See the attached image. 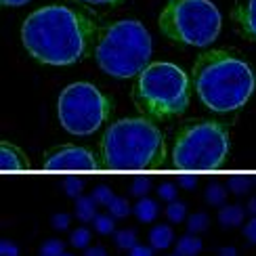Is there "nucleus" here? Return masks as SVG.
Returning a JSON list of instances; mask_svg holds the SVG:
<instances>
[{"instance_id":"obj_26","label":"nucleus","mask_w":256,"mask_h":256,"mask_svg":"<svg viewBox=\"0 0 256 256\" xmlns=\"http://www.w3.org/2000/svg\"><path fill=\"white\" fill-rule=\"evenodd\" d=\"M116 222H114V216H105V214H99L97 218H94V229H97V233H101V236H110V233L114 231Z\"/></svg>"},{"instance_id":"obj_17","label":"nucleus","mask_w":256,"mask_h":256,"mask_svg":"<svg viewBox=\"0 0 256 256\" xmlns=\"http://www.w3.org/2000/svg\"><path fill=\"white\" fill-rule=\"evenodd\" d=\"M208 225H210V218H208L206 212H196V214L189 216V220H187V229H189V233H194V236L206 231Z\"/></svg>"},{"instance_id":"obj_34","label":"nucleus","mask_w":256,"mask_h":256,"mask_svg":"<svg viewBox=\"0 0 256 256\" xmlns=\"http://www.w3.org/2000/svg\"><path fill=\"white\" fill-rule=\"evenodd\" d=\"M178 183H180V187H183V189H194L198 180H196V176H191V174H183Z\"/></svg>"},{"instance_id":"obj_4","label":"nucleus","mask_w":256,"mask_h":256,"mask_svg":"<svg viewBox=\"0 0 256 256\" xmlns=\"http://www.w3.org/2000/svg\"><path fill=\"white\" fill-rule=\"evenodd\" d=\"M94 59L114 78H134L149 66L152 36L138 21H116L99 32Z\"/></svg>"},{"instance_id":"obj_20","label":"nucleus","mask_w":256,"mask_h":256,"mask_svg":"<svg viewBox=\"0 0 256 256\" xmlns=\"http://www.w3.org/2000/svg\"><path fill=\"white\" fill-rule=\"evenodd\" d=\"M252 183H254V180H252L250 176L238 174V176H231V178H229V189L233 191V194L242 196V194H246V191L252 187Z\"/></svg>"},{"instance_id":"obj_16","label":"nucleus","mask_w":256,"mask_h":256,"mask_svg":"<svg viewBox=\"0 0 256 256\" xmlns=\"http://www.w3.org/2000/svg\"><path fill=\"white\" fill-rule=\"evenodd\" d=\"M200 252H202V242H200V238L194 236V233L183 236L176 244V254L178 256H198Z\"/></svg>"},{"instance_id":"obj_13","label":"nucleus","mask_w":256,"mask_h":256,"mask_svg":"<svg viewBox=\"0 0 256 256\" xmlns=\"http://www.w3.org/2000/svg\"><path fill=\"white\" fill-rule=\"evenodd\" d=\"M76 216L82 222H88L97 218V202L88 196H80L76 200Z\"/></svg>"},{"instance_id":"obj_36","label":"nucleus","mask_w":256,"mask_h":256,"mask_svg":"<svg viewBox=\"0 0 256 256\" xmlns=\"http://www.w3.org/2000/svg\"><path fill=\"white\" fill-rule=\"evenodd\" d=\"M84 256H108V252H105V248H101V246H94V248H86Z\"/></svg>"},{"instance_id":"obj_21","label":"nucleus","mask_w":256,"mask_h":256,"mask_svg":"<svg viewBox=\"0 0 256 256\" xmlns=\"http://www.w3.org/2000/svg\"><path fill=\"white\" fill-rule=\"evenodd\" d=\"M108 208H110V214L116 218H124V216L130 214V204H128L124 198H114Z\"/></svg>"},{"instance_id":"obj_3","label":"nucleus","mask_w":256,"mask_h":256,"mask_svg":"<svg viewBox=\"0 0 256 256\" xmlns=\"http://www.w3.org/2000/svg\"><path fill=\"white\" fill-rule=\"evenodd\" d=\"M164 160V136L145 118H124L112 124L101 138V162L112 170L160 168Z\"/></svg>"},{"instance_id":"obj_10","label":"nucleus","mask_w":256,"mask_h":256,"mask_svg":"<svg viewBox=\"0 0 256 256\" xmlns=\"http://www.w3.org/2000/svg\"><path fill=\"white\" fill-rule=\"evenodd\" d=\"M238 32L246 40H256V0H238L231 10Z\"/></svg>"},{"instance_id":"obj_8","label":"nucleus","mask_w":256,"mask_h":256,"mask_svg":"<svg viewBox=\"0 0 256 256\" xmlns=\"http://www.w3.org/2000/svg\"><path fill=\"white\" fill-rule=\"evenodd\" d=\"M61 126L72 134H92L112 114V101L88 82H74L59 97Z\"/></svg>"},{"instance_id":"obj_12","label":"nucleus","mask_w":256,"mask_h":256,"mask_svg":"<svg viewBox=\"0 0 256 256\" xmlns=\"http://www.w3.org/2000/svg\"><path fill=\"white\" fill-rule=\"evenodd\" d=\"M172 240H174V233L166 225H158L156 229H152V233H149V244H152L156 250L168 248L170 244H172Z\"/></svg>"},{"instance_id":"obj_23","label":"nucleus","mask_w":256,"mask_h":256,"mask_svg":"<svg viewBox=\"0 0 256 256\" xmlns=\"http://www.w3.org/2000/svg\"><path fill=\"white\" fill-rule=\"evenodd\" d=\"M70 242H72L74 248H88V244H90V231H88L86 227L74 229Z\"/></svg>"},{"instance_id":"obj_39","label":"nucleus","mask_w":256,"mask_h":256,"mask_svg":"<svg viewBox=\"0 0 256 256\" xmlns=\"http://www.w3.org/2000/svg\"><path fill=\"white\" fill-rule=\"evenodd\" d=\"M248 210H250V212H252V214L256 216V196H254V198L250 200V204H248Z\"/></svg>"},{"instance_id":"obj_30","label":"nucleus","mask_w":256,"mask_h":256,"mask_svg":"<svg viewBox=\"0 0 256 256\" xmlns=\"http://www.w3.org/2000/svg\"><path fill=\"white\" fill-rule=\"evenodd\" d=\"M68 225H70V214H66V212H59V214L52 216V227L57 231H66Z\"/></svg>"},{"instance_id":"obj_22","label":"nucleus","mask_w":256,"mask_h":256,"mask_svg":"<svg viewBox=\"0 0 256 256\" xmlns=\"http://www.w3.org/2000/svg\"><path fill=\"white\" fill-rule=\"evenodd\" d=\"M185 214H187V208H185L183 202H170L168 208H166V216L170 222H183Z\"/></svg>"},{"instance_id":"obj_32","label":"nucleus","mask_w":256,"mask_h":256,"mask_svg":"<svg viewBox=\"0 0 256 256\" xmlns=\"http://www.w3.org/2000/svg\"><path fill=\"white\" fill-rule=\"evenodd\" d=\"M244 236H246V240H248V242L256 244V216L248 222L246 227H244Z\"/></svg>"},{"instance_id":"obj_14","label":"nucleus","mask_w":256,"mask_h":256,"mask_svg":"<svg viewBox=\"0 0 256 256\" xmlns=\"http://www.w3.org/2000/svg\"><path fill=\"white\" fill-rule=\"evenodd\" d=\"M134 216L141 222H152L158 216V204L149 198H141L134 204Z\"/></svg>"},{"instance_id":"obj_25","label":"nucleus","mask_w":256,"mask_h":256,"mask_svg":"<svg viewBox=\"0 0 256 256\" xmlns=\"http://www.w3.org/2000/svg\"><path fill=\"white\" fill-rule=\"evenodd\" d=\"M63 250H66V244L61 240H48L42 244V256H63Z\"/></svg>"},{"instance_id":"obj_1","label":"nucleus","mask_w":256,"mask_h":256,"mask_svg":"<svg viewBox=\"0 0 256 256\" xmlns=\"http://www.w3.org/2000/svg\"><path fill=\"white\" fill-rule=\"evenodd\" d=\"M94 30L97 26L86 13L52 4L34 10L26 19L21 40L36 61L48 66H72L86 55Z\"/></svg>"},{"instance_id":"obj_19","label":"nucleus","mask_w":256,"mask_h":256,"mask_svg":"<svg viewBox=\"0 0 256 256\" xmlns=\"http://www.w3.org/2000/svg\"><path fill=\"white\" fill-rule=\"evenodd\" d=\"M116 244H118L122 250H132L136 246V233L132 229H122L116 233Z\"/></svg>"},{"instance_id":"obj_33","label":"nucleus","mask_w":256,"mask_h":256,"mask_svg":"<svg viewBox=\"0 0 256 256\" xmlns=\"http://www.w3.org/2000/svg\"><path fill=\"white\" fill-rule=\"evenodd\" d=\"M80 2H86V4H101V6H116L124 2V0H80Z\"/></svg>"},{"instance_id":"obj_15","label":"nucleus","mask_w":256,"mask_h":256,"mask_svg":"<svg viewBox=\"0 0 256 256\" xmlns=\"http://www.w3.org/2000/svg\"><path fill=\"white\" fill-rule=\"evenodd\" d=\"M244 220V208L242 206H225L218 212V222L222 227H238Z\"/></svg>"},{"instance_id":"obj_41","label":"nucleus","mask_w":256,"mask_h":256,"mask_svg":"<svg viewBox=\"0 0 256 256\" xmlns=\"http://www.w3.org/2000/svg\"><path fill=\"white\" fill-rule=\"evenodd\" d=\"M172 256H178V254H172Z\"/></svg>"},{"instance_id":"obj_2","label":"nucleus","mask_w":256,"mask_h":256,"mask_svg":"<svg viewBox=\"0 0 256 256\" xmlns=\"http://www.w3.org/2000/svg\"><path fill=\"white\" fill-rule=\"evenodd\" d=\"M191 82L200 101L216 114H229L244 108L256 86L252 68L229 50H208L200 55Z\"/></svg>"},{"instance_id":"obj_35","label":"nucleus","mask_w":256,"mask_h":256,"mask_svg":"<svg viewBox=\"0 0 256 256\" xmlns=\"http://www.w3.org/2000/svg\"><path fill=\"white\" fill-rule=\"evenodd\" d=\"M130 256H154V252L149 250L147 246H134L130 250Z\"/></svg>"},{"instance_id":"obj_24","label":"nucleus","mask_w":256,"mask_h":256,"mask_svg":"<svg viewBox=\"0 0 256 256\" xmlns=\"http://www.w3.org/2000/svg\"><path fill=\"white\" fill-rule=\"evenodd\" d=\"M114 198H116V196H114V191H112L108 185H99L97 189L92 191V200L97 202L99 206H110Z\"/></svg>"},{"instance_id":"obj_9","label":"nucleus","mask_w":256,"mask_h":256,"mask_svg":"<svg viewBox=\"0 0 256 256\" xmlns=\"http://www.w3.org/2000/svg\"><path fill=\"white\" fill-rule=\"evenodd\" d=\"M46 170H97V158L88 149L76 145H61L44 156Z\"/></svg>"},{"instance_id":"obj_29","label":"nucleus","mask_w":256,"mask_h":256,"mask_svg":"<svg viewBox=\"0 0 256 256\" xmlns=\"http://www.w3.org/2000/svg\"><path fill=\"white\" fill-rule=\"evenodd\" d=\"M158 196L162 198V200H166V202H174V198H176V187H174L172 183L160 185V187H158Z\"/></svg>"},{"instance_id":"obj_27","label":"nucleus","mask_w":256,"mask_h":256,"mask_svg":"<svg viewBox=\"0 0 256 256\" xmlns=\"http://www.w3.org/2000/svg\"><path fill=\"white\" fill-rule=\"evenodd\" d=\"M149 189H152V180L145 178V176H141V178H136L134 183H132L130 194L136 196V198H145V196L149 194Z\"/></svg>"},{"instance_id":"obj_38","label":"nucleus","mask_w":256,"mask_h":256,"mask_svg":"<svg viewBox=\"0 0 256 256\" xmlns=\"http://www.w3.org/2000/svg\"><path fill=\"white\" fill-rule=\"evenodd\" d=\"M218 256H238V250L231 248V246H229V248H222V250L218 252Z\"/></svg>"},{"instance_id":"obj_7","label":"nucleus","mask_w":256,"mask_h":256,"mask_svg":"<svg viewBox=\"0 0 256 256\" xmlns=\"http://www.w3.org/2000/svg\"><path fill=\"white\" fill-rule=\"evenodd\" d=\"M229 154V132L216 122H191L178 132L172 162L180 170H218Z\"/></svg>"},{"instance_id":"obj_11","label":"nucleus","mask_w":256,"mask_h":256,"mask_svg":"<svg viewBox=\"0 0 256 256\" xmlns=\"http://www.w3.org/2000/svg\"><path fill=\"white\" fill-rule=\"evenodd\" d=\"M0 168L4 172H21V170H28V158L19 147L2 141V145H0Z\"/></svg>"},{"instance_id":"obj_28","label":"nucleus","mask_w":256,"mask_h":256,"mask_svg":"<svg viewBox=\"0 0 256 256\" xmlns=\"http://www.w3.org/2000/svg\"><path fill=\"white\" fill-rule=\"evenodd\" d=\"M63 187H66V194H68V196H72V198H80L82 189H84V180H82V178H66Z\"/></svg>"},{"instance_id":"obj_6","label":"nucleus","mask_w":256,"mask_h":256,"mask_svg":"<svg viewBox=\"0 0 256 256\" xmlns=\"http://www.w3.org/2000/svg\"><path fill=\"white\" fill-rule=\"evenodd\" d=\"M160 30L178 44L208 46L220 34V13L210 0H170L160 15Z\"/></svg>"},{"instance_id":"obj_31","label":"nucleus","mask_w":256,"mask_h":256,"mask_svg":"<svg viewBox=\"0 0 256 256\" xmlns=\"http://www.w3.org/2000/svg\"><path fill=\"white\" fill-rule=\"evenodd\" d=\"M0 254H2V256H19V248L15 246L13 242L4 240L2 244H0Z\"/></svg>"},{"instance_id":"obj_37","label":"nucleus","mask_w":256,"mask_h":256,"mask_svg":"<svg viewBox=\"0 0 256 256\" xmlns=\"http://www.w3.org/2000/svg\"><path fill=\"white\" fill-rule=\"evenodd\" d=\"M26 2H30V0H2L4 6H21V4H26Z\"/></svg>"},{"instance_id":"obj_40","label":"nucleus","mask_w":256,"mask_h":256,"mask_svg":"<svg viewBox=\"0 0 256 256\" xmlns=\"http://www.w3.org/2000/svg\"><path fill=\"white\" fill-rule=\"evenodd\" d=\"M63 256H72V254H63Z\"/></svg>"},{"instance_id":"obj_18","label":"nucleus","mask_w":256,"mask_h":256,"mask_svg":"<svg viewBox=\"0 0 256 256\" xmlns=\"http://www.w3.org/2000/svg\"><path fill=\"white\" fill-rule=\"evenodd\" d=\"M225 198H227V191H225V187H222V185H218V183H210V185H208V189H206V200H208V204L220 206L222 202H225Z\"/></svg>"},{"instance_id":"obj_5","label":"nucleus","mask_w":256,"mask_h":256,"mask_svg":"<svg viewBox=\"0 0 256 256\" xmlns=\"http://www.w3.org/2000/svg\"><path fill=\"white\" fill-rule=\"evenodd\" d=\"M191 80L174 63L160 61L149 66L136 76L132 99L147 118L166 120L189 108Z\"/></svg>"}]
</instances>
